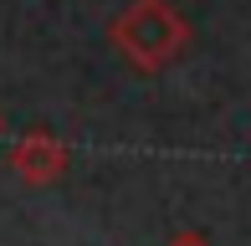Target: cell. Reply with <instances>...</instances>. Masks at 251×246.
I'll return each mask as SVG.
<instances>
[{
	"mask_svg": "<svg viewBox=\"0 0 251 246\" xmlns=\"http://www.w3.org/2000/svg\"><path fill=\"white\" fill-rule=\"evenodd\" d=\"M108 41L133 72H164L169 62L185 57L190 47V21L169 0H133L108 21Z\"/></svg>",
	"mask_w": 251,
	"mask_h": 246,
	"instance_id": "6da1fadb",
	"label": "cell"
},
{
	"mask_svg": "<svg viewBox=\"0 0 251 246\" xmlns=\"http://www.w3.org/2000/svg\"><path fill=\"white\" fill-rule=\"evenodd\" d=\"M10 170H16L21 185L47 190L56 180H67V170H72V149H67V139H56L51 128H26L16 144H10Z\"/></svg>",
	"mask_w": 251,
	"mask_h": 246,
	"instance_id": "7a4b0ae2",
	"label": "cell"
},
{
	"mask_svg": "<svg viewBox=\"0 0 251 246\" xmlns=\"http://www.w3.org/2000/svg\"><path fill=\"white\" fill-rule=\"evenodd\" d=\"M164 246H215V241H205L200 231H175V236H169Z\"/></svg>",
	"mask_w": 251,
	"mask_h": 246,
	"instance_id": "3957f363",
	"label": "cell"
},
{
	"mask_svg": "<svg viewBox=\"0 0 251 246\" xmlns=\"http://www.w3.org/2000/svg\"><path fill=\"white\" fill-rule=\"evenodd\" d=\"M0 139H5V113H0Z\"/></svg>",
	"mask_w": 251,
	"mask_h": 246,
	"instance_id": "277c9868",
	"label": "cell"
}]
</instances>
